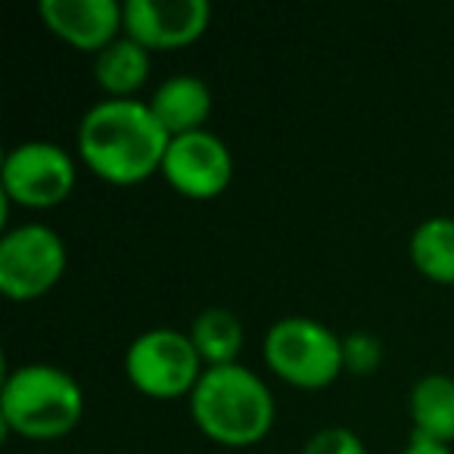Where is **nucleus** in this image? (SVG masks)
Wrapping results in <instances>:
<instances>
[{"mask_svg":"<svg viewBox=\"0 0 454 454\" xmlns=\"http://www.w3.org/2000/svg\"><path fill=\"white\" fill-rule=\"evenodd\" d=\"M171 134L146 100H100L78 125V156L97 177L115 187H134L162 168Z\"/></svg>","mask_w":454,"mask_h":454,"instance_id":"1","label":"nucleus"},{"mask_svg":"<svg viewBox=\"0 0 454 454\" xmlns=\"http://www.w3.org/2000/svg\"><path fill=\"white\" fill-rule=\"evenodd\" d=\"M187 402L196 427L212 442L231 448L262 442L278 417V404L268 383L240 361L206 367Z\"/></svg>","mask_w":454,"mask_h":454,"instance_id":"2","label":"nucleus"},{"mask_svg":"<svg viewBox=\"0 0 454 454\" xmlns=\"http://www.w3.org/2000/svg\"><path fill=\"white\" fill-rule=\"evenodd\" d=\"M84 392L69 371L57 364H20L4 377L0 417L4 429L22 439H59L82 423Z\"/></svg>","mask_w":454,"mask_h":454,"instance_id":"3","label":"nucleus"},{"mask_svg":"<svg viewBox=\"0 0 454 454\" xmlns=\"http://www.w3.org/2000/svg\"><path fill=\"white\" fill-rule=\"evenodd\" d=\"M262 355L274 377L296 389H324L346 371L342 336L305 315L274 321L262 342Z\"/></svg>","mask_w":454,"mask_h":454,"instance_id":"4","label":"nucleus"},{"mask_svg":"<svg viewBox=\"0 0 454 454\" xmlns=\"http://www.w3.org/2000/svg\"><path fill=\"white\" fill-rule=\"evenodd\" d=\"M202 364L190 333L175 327H150L125 348V373L137 392L150 398H181L196 389Z\"/></svg>","mask_w":454,"mask_h":454,"instance_id":"5","label":"nucleus"},{"mask_svg":"<svg viewBox=\"0 0 454 454\" xmlns=\"http://www.w3.org/2000/svg\"><path fill=\"white\" fill-rule=\"evenodd\" d=\"M69 265L63 237L41 221H26L0 237V290L13 302H32L59 284Z\"/></svg>","mask_w":454,"mask_h":454,"instance_id":"6","label":"nucleus"},{"mask_svg":"<svg viewBox=\"0 0 454 454\" xmlns=\"http://www.w3.org/2000/svg\"><path fill=\"white\" fill-rule=\"evenodd\" d=\"M78 168L66 146L53 140H22L4 156L0 184L7 202L22 208H53L75 190Z\"/></svg>","mask_w":454,"mask_h":454,"instance_id":"7","label":"nucleus"},{"mask_svg":"<svg viewBox=\"0 0 454 454\" xmlns=\"http://www.w3.org/2000/svg\"><path fill=\"white\" fill-rule=\"evenodd\" d=\"M159 175L168 181V187L190 200H215L231 187L234 156L218 134L202 128V131L177 134L168 140Z\"/></svg>","mask_w":454,"mask_h":454,"instance_id":"8","label":"nucleus"},{"mask_svg":"<svg viewBox=\"0 0 454 454\" xmlns=\"http://www.w3.org/2000/svg\"><path fill=\"white\" fill-rule=\"evenodd\" d=\"M212 22L208 0H128L125 35L146 51H175L202 38Z\"/></svg>","mask_w":454,"mask_h":454,"instance_id":"9","label":"nucleus"},{"mask_svg":"<svg viewBox=\"0 0 454 454\" xmlns=\"http://www.w3.org/2000/svg\"><path fill=\"white\" fill-rule=\"evenodd\" d=\"M38 16L47 32L94 57L125 35V4L119 0H41Z\"/></svg>","mask_w":454,"mask_h":454,"instance_id":"10","label":"nucleus"},{"mask_svg":"<svg viewBox=\"0 0 454 454\" xmlns=\"http://www.w3.org/2000/svg\"><path fill=\"white\" fill-rule=\"evenodd\" d=\"M146 103L171 137L202 131L208 115H212V90L200 75H190V72L168 75L165 82H159Z\"/></svg>","mask_w":454,"mask_h":454,"instance_id":"11","label":"nucleus"},{"mask_svg":"<svg viewBox=\"0 0 454 454\" xmlns=\"http://www.w3.org/2000/svg\"><path fill=\"white\" fill-rule=\"evenodd\" d=\"M408 414L414 423V435L439 445L454 442V377L427 373L411 386Z\"/></svg>","mask_w":454,"mask_h":454,"instance_id":"12","label":"nucleus"},{"mask_svg":"<svg viewBox=\"0 0 454 454\" xmlns=\"http://www.w3.org/2000/svg\"><path fill=\"white\" fill-rule=\"evenodd\" d=\"M153 51H146L140 41H134L131 35H119L113 44H106L94 57V78L109 97L125 100L134 97V90H140L150 78L153 69Z\"/></svg>","mask_w":454,"mask_h":454,"instance_id":"13","label":"nucleus"},{"mask_svg":"<svg viewBox=\"0 0 454 454\" xmlns=\"http://www.w3.org/2000/svg\"><path fill=\"white\" fill-rule=\"evenodd\" d=\"M190 340H193L196 352H200L206 367H221V364H237L247 342V330L243 321L231 309H202L200 315L190 321Z\"/></svg>","mask_w":454,"mask_h":454,"instance_id":"14","label":"nucleus"},{"mask_svg":"<svg viewBox=\"0 0 454 454\" xmlns=\"http://www.w3.org/2000/svg\"><path fill=\"white\" fill-rule=\"evenodd\" d=\"M414 268L427 280L442 286H454V218L433 215L414 227L408 243Z\"/></svg>","mask_w":454,"mask_h":454,"instance_id":"15","label":"nucleus"},{"mask_svg":"<svg viewBox=\"0 0 454 454\" xmlns=\"http://www.w3.org/2000/svg\"><path fill=\"white\" fill-rule=\"evenodd\" d=\"M342 361H346V371L355 377H371L383 364V342L367 330H355V333L342 336Z\"/></svg>","mask_w":454,"mask_h":454,"instance_id":"16","label":"nucleus"},{"mask_svg":"<svg viewBox=\"0 0 454 454\" xmlns=\"http://www.w3.org/2000/svg\"><path fill=\"white\" fill-rule=\"evenodd\" d=\"M299 454H367V448L348 427H324L305 442Z\"/></svg>","mask_w":454,"mask_h":454,"instance_id":"17","label":"nucleus"},{"mask_svg":"<svg viewBox=\"0 0 454 454\" xmlns=\"http://www.w3.org/2000/svg\"><path fill=\"white\" fill-rule=\"evenodd\" d=\"M402 454H451L448 445H439V442H429V439H420V435H411L408 448Z\"/></svg>","mask_w":454,"mask_h":454,"instance_id":"18","label":"nucleus"}]
</instances>
